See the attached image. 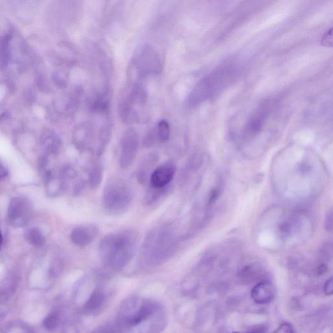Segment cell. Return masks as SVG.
Wrapping results in <instances>:
<instances>
[{"label":"cell","mask_w":333,"mask_h":333,"mask_svg":"<svg viewBox=\"0 0 333 333\" xmlns=\"http://www.w3.org/2000/svg\"><path fill=\"white\" fill-rule=\"evenodd\" d=\"M137 241L138 236L132 230L109 234L100 243V257L111 267H123L134 257Z\"/></svg>","instance_id":"1"},{"label":"cell","mask_w":333,"mask_h":333,"mask_svg":"<svg viewBox=\"0 0 333 333\" xmlns=\"http://www.w3.org/2000/svg\"><path fill=\"white\" fill-rule=\"evenodd\" d=\"M176 238L169 226L154 229L146 238L143 250L151 261H165L170 257L176 249Z\"/></svg>","instance_id":"2"},{"label":"cell","mask_w":333,"mask_h":333,"mask_svg":"<svg viewBox=\"0 0 333 333\" xmlns=\"http://www.w3.org/2000/svg\"><path fill=\"white\" fill-rule=\"evenodd\" d=\"M162 69V61L158 53L149 45H143L137 49L132 57L130 76L133 83H141L147 77L159 74Z\"/></svg>","instance_id":"3"},{"label":"cell","mask_w":333,"mask_h":333,"mask_svg":"<svg viewBox=\"0 0 333 333\" xmlns=\"http://www.w3.org/2000/svg\"><path fill=\"white\" fill-rule=\"evenodd\" d=\"M133 194L128 185L121 180H112L106 185L103 193V204L107 211L119 214L132 203Z\"/></svg>","instance_id":"4"},{"label":"cell","mask_w":333,"mask_h":333,"mask_svg":"<svg viewBox=\"0 0 333 333\" xmlns=\"http://www.w3.org/2000/svg\"><path fill=\"white\" fill-rule=\"evenodd\" d=\"M227 70H220L203 78L193 89L188 98L190 106H194L211 97L227 83Z\"/></svg>","instance_id":"5"},{"label":"cell","mask_w":333,"mask_h":333,"mask_svg":"<svg viewBox=\"0 0 333 333\" xmlns=\"http://www.w3.org/2000/svg\"><path fill=\"white\" fill-rule=\"evenodd\" d=\"M31 201L27 197L18 196L11 200L8 208V221L16 228L24 227L32 216Z\"/></svg>","instance_id":"6"},{"label":"cell","mask_w":333,"mask_h":333,"mask_svg":"<svg viewBox=\"0 0 333 333\" xmlns=\"http://www.w3.org/2000/svg\"><path fill=\"white\" fill-rule=\"evenodd\" d=\"M139 135L134 128H129L122 135L120 150L119 165L126 169L132 165L139 149Z\"/></svg>","instance_id":"7"},{"label":"cell","mask_w":333,"mask_h":333,"mask_svg":"<svg viewBox=\"0 0 333 333\" xmlns=\"http://www.w3.org/2000/svg\"><path fill=\"white\" fill-rule=\"evenodd\" d=\"M175 169L171 164L161 165L152 172L150 181L152 188L165 189L173 179Z\"/></svg>","instance_id":"8"},{"label":"cell","mask_w":333,"mask_h":333,"mask_svg":"<svg viewBox=\"0 0 333 333\" xmlns=\"http://www.w3.org/2000/svg\"><path fill=\"white\" fill-rule=\"evenodd\" d=\"M98 230L95 227L80 226L75 228L70 234L71 241L76 246L83 248L91 244L95 240Z\"/></svg>","instance_id":"9"},{"label":"cell","mask_w":333,"mask_h":333,"mask_svg":"<svg viewBox=\"0 0 333 333\" xmlns=\"http://www.w3.org/2000/svg\"><path fill=\"white\" fill-rule=\"evenodd\" d=\"M276 289L269 282H261L255 285L251 292L256 304L263 305L272 302L276 296Z\"/></svg>","instance_id":"10"},{"label":"cell","mask_w":333,"mask_h":333,"mask_svg":"<svg viewBox=\"0 0 333 333\" xmlns=\"http://www.w3.org/2000/svg\"><path fill=\"white\" fill-rule=\"evenodd\" d=\"M94 126L89 122H85L79 126L76 131V139L77 145L81 149L90 147L94 139Z\"/></svg>","instance_id":"11"},{"label":"cell","mask_w":333,"mask_h":333,"mask_svg":"<svg viewBox=\"0 0 333 333\" xmlns=\"http://www.w3.org/2000/svg\"><path fill=\"white\" fill-rule=\"evenodd\" d=\"M156 307L151 302H144L141 305L138 310L135 311L134 315L126 318V324L130 326H135L145 321L154 313Z\"/></svg>","instance_id":"12"},{"label":"cell","mask_w":333,"mask_h":333,"mask_svg":"<svg viewBox=\"0 0 333 333\" xmlns=\"http://www.w3.org/2000/svg\"><path fill=\"white\" fill-rule=\"evenodd\" d=\"M158 160L156 154H151L141 163L137 169V180H139L141 184H145L147 181L150 169L155 165Z\"/></svg>","instance_id":"13"},{"label":"cell","mask_w":333,"mask_h":333,"mask_svg":"<svg viewBox=\"0 0 333 333\" xmlns=\"http://www.w3.org/2000/svg\"><path fill=\"white\" fill-rule=\"evenodd\" d=\"M104 302L105 296L102 292L97 291L92 292L84 305L85 312H96L102 307Z\"/></svg>","instance_id":"14"},{"label":"cell","mask_w":333,"mask_h":333,"mask_svg":"<svg viewBox=\"0 0 333 333\" xmlns=\"http://www.w3.org/2000/svg\"><path fill=\"white\" fill-rule=\"evenodd\" d=\"M104 169L100 163L92 165L89 173V183L92 189L99 188L102 183Z\"/></svg>","instance_id":"15"},{"label":"cell","mask_w":333,"mask_h":333,"mask_svg":"<svg viewBox=\"0 0 333 333\" xmlns=\"http://www.w3.org/2000/svg\"><path fill=\"white\" fill-rule=\"evenodd\" d=\"M25 238L30 244L36 248H41L46 242L44 234L37 227L29 229L25 233Z\"/></svg>","instance_id":"16"},{"label":"cell","mask_w":333,"mask_h":333,"mask_svg":"<svg viewBox=\"0 0 333 333\" xmlns=\"http://www.w3.org/2000/svg\"><path fill=\"white\" fill-rule=\"evenodd\" d=\"M156 134L161 141H168L171 135V128L169 122L165 120L159 122L156 128Z\"/></svg>","instance_id":"17"},{"label":"cell","mask_w":333,"mask_h":333,"mask_svg":"<svg viewBox=\"0 0 333 333\" xmlns=\"http://www.w3.org/2000/svg\"><path fill=\"white\" fill-rule=\"evenodd\" d=\"M59 314L57 311H53L45 319L44 326L46 330L53 331L57 328L59 324Z\"/></svg>","instance_id":"18"},{"label":"cell","mask_w":333,"mask_h":333,"mask_svg":"<svg viewBox=\"0 0 333 333\" xmlns=\"http://www.w3.org/2000/svg\"><path fill=\"white\" fill-rule=\"evenodd\" d=\"M156 130L150 131L144 139V145L146 147H150L154 145L156 140Z\"/></svg>","instance_id":"19"},{"label":"cell","mask_w":333,"mask_h":333,"mask_svg":"<svg viewBox=\"0 0 333 333\" xmlns=\"http://www.w3.org/2000/svg\"><path fill=\"white\" fill-rule=\"evenodd\" d=\"M273 333H295L291 324L283 323Z\"/></svg>","instance_id":"20"},{"label":"cell","mask_w":333,"mask_h":333,"mask_svg":"<svg viewBox=\"0 0 333 333\" xmlns=\"http://www.w3.org/2000/svg\"><path fill=\"white\" fill-rule=\"evenodd\" d=\"M324 293L326 294L327 296L332 295L333 292V278L331 277L330 279H328L326 281L325 285H324Z\"/></svg>","instance_id":"21"},{"label":"cell","mask_w":333,"mask_h":333,"mask_svg":"<svg viewBox=\"0 0 333 333\" xmlns=\"http://www.w3.org/2000/svg\"><path fill=\"white\" fill-rule=\"evenodd\" d=\"M325 227L327 231H332L333 229V212L332 210L328 213V216H326L325 222Z\"/></svg>","instance_id":"22"},{"label":"cell","mask_w":333,"mask_h":333,"mask_svg":"<svg viewBox=\"0 0 333 333\" xmlns=\"http://www.w3.org/2000/svg\"><path fill=\"white\" fill-rule=\"evenodd\" d=\"M322 44L324 46H329V42H330V44L332 45V30L331 29L330 31L326 33L325 36H324L322 37Z\"/></svg>","instance_id":"23"},{"label":"cell","mask_w":333,"mask_h":333,"mask_svg":"<svg viewBox=\"0 0 333 333\" xmlns=\"http://www.w3.org/2000/svg\"><path fill=\"white\" fill-rule=\"evenodd\" d=\"M8 172L5 165L0 161V180L7 177Z\"/></svg>","instance_id":"24"},{"label":"cell","mask_w":333,"mask_h":333,"mask_svg":"<svg viewBox=\"0 0 333 333\" xmlns=\"http://www.w3.org/2000/svg\"><path fill=\"white\" fill-rule=\"evenodd\" d=\"M327 270H328V268H327L325 264H321L317 268V274L319 276H322V275H324L326 273Z\"/></svg>","instance_id":"25"},{"label":"cell","mask_w":333,"mask_h":333,"mask_svg":"<svg viewBox=\"0 0 333 333\" xmlns=\"http://www.w3.org/2000/svg\"><path fill=\"white\" fill-rule=\"evenodd\" d=\"M218 191L217 190H214L213 191V192L211 193V195H210V199H209V203L210 204H212L214 203L215 201L218 198Z\"/></svg>","instance_id":"26"},{"label":"cell","mask_w":333,"mask_h":333,"mask_svg":"<svg viewBox=\"0 0 333 333\" xmlns=\"http://www.w3.org/2000/svg\"><path fill=\"white\" fill-rule=\"evenodd\" d=\"M3 235H2L1 230H0V250H1L2 244H3Z\"/></svg>","instance_id":"27"},{"label":"cell","mask_w":333,"mask_h":333,"mask_svg":"<svg viewBox=\"0 0 333 333\" xmlns=\"http://www.w3.org/2000/svg\"><path fill=\"white\" fill-rule=\"evenodd\" d=\"M238 333V332H234V333Z\"/></svg>","instance_id":"28"},{"label":"cell","mask_w":333,"mask_h":333,"mask_svg":"<svg viewBox=\"0 0 333 333\" xmlns=\"http://www.w3.org/2000/svg\"><path fill=\"white\" fill-rule=\"evenodd\" d=\"M256 333V332H252V333Z\"/></svg>","instance_id":"29"}]
</instances>
